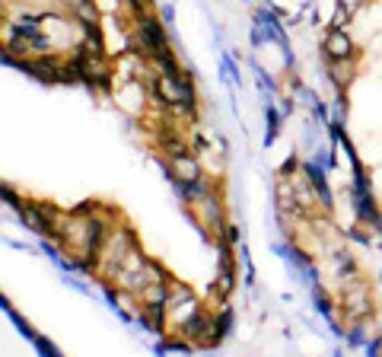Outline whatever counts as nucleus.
<instances>
[{"instance_id": "1", "label": "nucleus", "mask_w": 382, "mask_h": 357, "mask_svg": "<svg viewBox=\"0 0 382 357\" xmlns=\"http://www.w3.org/2000/svg\"><path fill=\"white\" fill-rule=\"evenodd\" d=\"M157 90H159V96H163L166 102H175V106H191V102H195L191 86H188L179 74H166L157 84Z\"/></svg>"}, {"instance_id": "2", "label": "nucleus", "mask_w": 382, "mask_h": 357, "mask_svg": "<svg viewBox=\"0 0 382 357\" xmlns=\"http://www.w3.org/2000/svg\"><path fill=\"white\" fill-rule=\"evenodd\" d=\"M325 54H328V58H335V61L347 58V54H351V38H347L341 29L328 32V35H325Z\"/></svg>"}, {"instance_id": "3", "label": "nucleus", "mask_w": 382, "mask_h": 357, "mask_svg": "<svg viewBox=\"0 0 382 357\" xmlns=\"http://www.w3.org/2000/svg\"><path fill=\"white\" fill-rule=\"evenodd\" d=\"M173 169L179 173V179H185V182H195L198 179V166H195V160L188 157V153H173Z\"/></svg>"}, {"instance_id": "4", "label": "nucleus", "mask_w": 382, "mask_h": 357, "mask_svg": "<svg viewBox=\"0 0 382 357\" xmlns=\"http://www.w3.org/2000/svg\"><path fill=\"white\" fill-rule=\"evenodd\" d=\"M51 211L48 207H26V221L32 223L35 230H42V233H51Z\"/></svg>"}, {"instance_id": "5", "label": "nucleus", "mask_w": 382, "mask_h": 357, "mask_svg": "<svg viewBox=\"0 0 382 357\" xmlns=\"http://www.w3.org/2000/svg\"><path fill=\"white\" fill-rule=\"evenodd\" d=\"M360 3H363V0H341V10H344V13H347V16H351V13H353V10H357V7H360Z\"/></svg>"}]
</instances>
